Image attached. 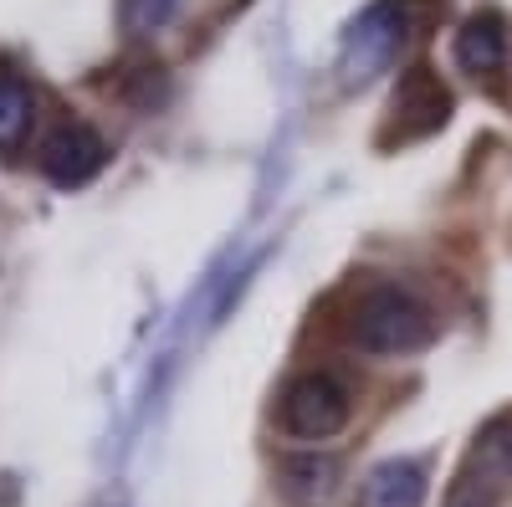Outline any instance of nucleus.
Returning <instances> with one entry per match:
<instances>
[{
	"label": "nucleus",
	"instance_id": "obj_1",
	"mask_svg": "<svg viewBox=\"0 0 512 507\" xmlns=\"http://www.w3.org/2000/svg\"><path fill=\"white\" fill-rule=\"evenodd\" d=\"M349 338L364 354H379V359L415 354L436 338V308L405 282H369L354 298Z\"/></svg>",
	"mask_w": 512,
	"mask_h": 507
},
{
	"label": "nucleus",
	"instance_id": "obj_2",
	"mask_svg": "<svg viewBox=\"0 0 512 507\" xmlns=\"http://www.w3.org/2000/svg\"><path fill=\"white\" fill-rule=\"evenodd\" d=\"M349 415H354V390L333 369L297 374L277 405V420L292 441H328L349 426Z\"/></svg>",
	"mask_w": 512,
	"mask_h": 507
},
{
	"label": "nucleus",
	"instance_id": "obj_3",
	"mask_svg": "<svg viewBox=\"0 0 512 507\" xmlns=\"http://www.w3.org/2000/svg\"><path fill=\"white\" fill-rule=\"evenodd\" d=\"M36 164L52 185H82L103 164V139L88 129V123H62V129L47 134Z\"/></svg>",
	"mask_w": 512,
	"mask_h": 507
},
{
	"label": "nucleus",
	"instance_id": "obj_4",
	"mask_svg": "<svg viewBox=\"0 0 512 507\" xmlns=\"http://www.w3.org/2000/svg\"><path fill=\"white\" fill-rule=\"evenodd\" d=\"M395 123H400V139H420V134H431L446 123L451 113V93L436 82L431 67H410L405 82L395 88V103H390Z\"/></svg>",
	"mask_w": 512,
	"mask_h": 507
},
{
	"label": "nucleus",
	"instance_id": "obj_5",
	"mask_svg": "<svg viewBox=\"0 0 512 507\" xmlns=\"http://www.w3.org/2000/svg\"><path fill=\"white\" fill-rule=\"evenodd\" d=\"M456 67L461 72H472V77H487L497 82L507 72V21L497 11H482L472 16L461 31H456Z\"/></svg>",
	"mask_w": 512,
	"mask_h": 507
},
{
	"label": "nucleus",
	"instance_id": "obj_6",
	"mask_svg": "<svg viewBox=\"0 0 512 507\" xmlns=\"http://www.w3.org/2000/svg\"><path fill=\"white\" fill-rule=\"evenodd\" d=\"M425 502V472L415 461H379L359 482V507H420Z\"/></svg>",
	"mask_w": 512,
	"mask_h": 507
},
{
	"label": "nucleus",
	"instance_id": "obj_7",
	"mask_svg": "<svg viewBox=\"0 0 512 507\" xmlns=\"http://www.w3.org/2000/svg\"><path fill=\"white\" fill-rule=\"evenodd\" d=\"M282 492L297 507H323L338 492V456H318V451L287 456L282 461Z\"/></svg>",
	"mask_w": 512,
	"mask_h": 507
},
{
	"label": "nucleus",
	"instance_id": "obj_8",
	"mask_svg": "<svg viewBox=\"0 0 512 507\" xmlns=\"http://www.w3.org/2000/svg\"><path fill=\"white\" fill-rule=\"evenodd\" d=\"M466 472H477L482 482H492V487H512V415H502V420H492V426L477 436V446H472V467Z\"/></svg>",
	"mask_w": 512,
	"mask_h": 507
},
{
	"label": "nucleus",
	"instance_id": "obj_9",
	"mask_svg": "<svg viewBox=\"0 0 512 507\" xmlns=\"http://www.w3.org/2000/svg\"><path fill=\"white\" fill-rule=\"evenodd\" d=\"M26 123H31V88H26V77L11 72V67H0V149H16L21 134H26Z\"/></svg>",
	"mask_w": 512,
	"mask_h": 507
},
{
	"label": "nucleus",
	"instance_id": "obj_10",
	"mask_svg": "<svg viewBox=\"0 0 512 507\" xmlns=\"http://www.w3.org/2000/svg\"><path fill=\"white\" fill-rule=\"evenodd\" d=\"M446 507H502V487L482 482L477 472H461L446 492Z\"/></svg>",
	"mask_w": 512,
	"mask_h": 507
},
{
	"label": "nucleus",
	"instance_id": "obj_11",
	"mask_svg": "<svg viewBox=\"0 0 512 507\" xmlns=\"http://www.w3.org/2000/svg\"><path fill=\"white\" fill-rule=\"evenodd\" d=\"M169 11H175V0H123V21H128V31H154Z\"/></svg>",
	"mask_w": 512,
	"mask_h": 507
}]
</instances>
